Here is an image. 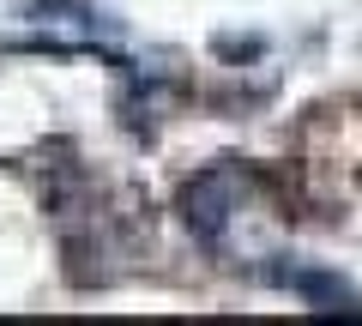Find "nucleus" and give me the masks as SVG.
<instances>
[{"instance_id": "1", "label": "nucleus", "mask_w": 362, "mask_h": 326, "mask_svg": "<svg viewBox=\"0 0 362 326\" xmlns=\"http://www.w3.org/2000/svg\"><path fill=\"white\" fill-rule=\"evenodd\" d=\"M242 194H247V175L235 170V163H211V170H199L194 182L181 187L175 211L181 223L194 230V242H206L211 254L230 242V223L242 218Z\"/></svg>"}, {"instance_id": "2", "label": "nucleus", "mask_w": 362, "mask_h": 326, "mask_svg": "<svg viewBox=\"0 0 362 326\" xmlns=\"http://www.w3.org/2000/svg\"><path fill=\"white\" fill-rule=\"evenodd\" d=\"M284 290H296L302 302H314L320 314H362V296L332 272H314V266H290V272H272Z\"/></svg>"}]
</instances>
